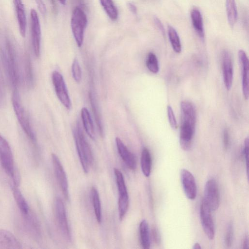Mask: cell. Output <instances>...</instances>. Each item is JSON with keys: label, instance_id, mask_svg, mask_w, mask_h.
<instances>
[{"label": "cell", "instance_id": "3957f363", "mask_svg": "<svg viewBox=\"0 0 249 249\" xmlns=\"http://www.w3.org/2000/svg\"><path fill=\"white\" fill-rule=\"evenodd\" d=\"M0 163L6 173L12 178L13 184L18 186L19 178L15 170L11 148L8 142L0 135Z\"/></svg>", "mask_w": 249, "mask_h": 249}, {"label": "cell", "instance_id": "7c38bea8", "mask_svg": "<svg viewBox=\"0 0 249 249\" xmlns=\"http://www.w3.org/2000/svg\"><path fill=\"white\" fill-rule=\"evenodd\" d=\"M53 164L56 178L62 194L66 199L69 198L68 182L67 176L61 163L55 154H52Z\"/></svg>", "mask_w": 249, "mask_h": 249}, {"label": "cell", "instance_id": "d590c367", "mask_svg": "<svg viewBox=\"0 0 249 249\" xmlns=\"http://www.w3.org/2000/svg\"><path fill=\"white\" fill-rule=\"evenodd\" d=\"M230 137L228 131L225 129L223 131V144L225 149H227L229 146Z\"/></svg>", "mask_w": 249, "mask_h": 249}, {"label": "cell", "instance_id": "4fadbf2b", "mask_svg": "<svg viewBox=\"0 0 249 249\" xmlns=\"http://www.w3.org/2000/svg\"><path fill=\"white\" fill-rule=\"evenodd\" d=\"M180 180L184 193L190 200L196 198L197 187L195 178L193 174L186 169H182L180 173Z\"/></svg>", "mask_w": 249, "mask_h": 249}, {"label": "cell", "instance_id": "e0dca14e", "mask_svg": "<svg viewBox=\"0 0 249 249\" xmlns=\"http://www.w3.org/2000/svg\"><path fill=\"white\" fill-rule=\"evenodd\" d=\"M0 248L9 249H19L21 245L15 236L10 231L0 230Z\"/></svg>", "mask_w": 249, "mask_h": 249}, {"label": "cell", "instance_id": "8992f818", "mask_svg": "<svg viewBox=\"0 0 249 249\" xmlns=\"http://www.w3.org/2000/svg\"><path fill=\"white\" fill-rule=\"evenodd\" d=\"M179 143L182 149H190L195 131L196 118L190 116H181Z\"/></svg>", "mask_w": 249, "mask_h": 249}, {"label": "cell", "instance_id": "5b68a950", "mask_svg": "<svg viewBox=\"0 0 249 249\" xmlns=\"http://www.w3.org/2000/svg\"><path fill=\"white\" fill-rule=\"evenodd\" d=\"M88 22L87 16L79 7H76L73 10L71 25L73 37L79 47H81L84 40V31Z\"/></svg>", "mask_w": 249, "mask_h": 249}, {"label": "cell", "instance_id": "f35d334b", "mask_svg": "<svg viewBox=\"0 0 249 249\" xmlns=\"http://www.w3.org/2000/svg\"><path fill=\"white\" fill-rule=\"evenodd\" d=\"M127 7L130 11L134 14H137V7L136 6L131 2L127 3Z\"/></svg>", "mask_w": 249, "mask_h": 249}, {"label": "cell", "instance_id": "4dcf8cb0", "mask_svg": "<svg viewBox=\"0 0 249 249\" xmlns=\"http://www.w3.org/2000/svg\"><path fill=\"white\" fill-rule=\"evenodd\" d=\"M72 77L77 83H79L82 79V71L79 62L77 58H74L71 65Z\"/></svg>", "mask_w": 249, "mask_h": 249}, {"label": "cell", "instance_id": "d6a6232c", "mask_svg": "<svg viewBox=\"0 0 249 249\" xmlns=\"http://www.w3.org/2000/svg\"><path fill=\"white\" fill-rule=\"evenodd\" d=\"M167 112L168 118V120L170 126L174 129L178 127L177 122L172 107L170 106H168L167 107Z\"/></svg>", "mask_w": 249, "mask_h": 249}, {"label": "cell", "instance_id": "484cf974", "mask_svg": "<svg viewBox=\"0 0 249 249\" xmlns=\"http://www.w3.org/2000/svg\"><path fill=\"white\" fill-rule=\"evenodd\" d=\"M168 34L173 50L177 53H180L181 51V45L177 32L173 27L169 26Z\"/></svg>", "mask_w": 249, "mask_h": 249}, {"label": "cell", "instance_id": "ba28073f", "mask_svg": "<svg viewBox=\"0 0 249 249\" xmlns=\"http://www.w3.org/2000/svg\"><path fill=\"white\" fill-rule=\"evenodd\" d=\"M203 199L212 211L218 209L220 203V194L218 185L215 179H210L206 182Z\"/></svg>", "mask_w": 249, "mask_h": 249}, {"label": "cell", "instance_id": "7a4b0ae2", "mask_svg": "<svg viewBox=\"0 0 249 249\" xmlns=\"http://www.w3.org/2000/svg\"><path fill=\"white\" fill-rule=\"evenodd\" d=\"M3 64L13 90L18 89L19 75L18 63L14 48L9 42H6L2 50Z\"/></svg>", "mask_w": 249, "mask_h": 249}, {"label": "cell", "instance_id": "1f68e13d", "mask_svg": "<svg viewBox=\"0 0 249 249\" xmlns=\"http://www.w3.org/2000/svg\"><path fill=\"white\" fill-rule=\"evenodd\" d=\"M233 225L232 223H230L228 225L225 236V245L228 247H231L232 245L233 240Z\"/></svg>", "mask_w": 249, "mask_h": 249}, {"label": "cell", "instance_id": "d4e9b609", "mask_svg": "<svg viewBox=\"0 0 249 249\" xmlns=\"http://www.w3.org/2000/svg\"><path fill=\"white\" fill-rule=\"evenodd\" d=\"M92 201L95 215L98 223L102 221V209L98 192L96 188L93 187L91 189Z\"/></svg>", "mask_w": 249, "mask_h": 249}, {"label": "cell", "instance_id": "44dd1931", "mask_svg": "<svg viewBox=\"0 0 249 249\" xmlns=\"http://www.w3.org/2000/svg\"><path fill=\"white\" fill-rule=\"evenodd\" d=\"M81 116L86 133L91 139L94 140L95 134L93 123L90 113L86 107H83L81 109Z\"/></svg>", "mask_w": 249, "mask_h": 249}, {"label": "cell", "instance_id": "9a60e30c", "mask_svg": "<svg viewBox=\"0 0 249 249\" xmlns=\"http://www.w3.org/2000/svg\"><path fill=\"white\" fill-rule=\"evenodd\" d=\"M223 81L228 90H230L233 80V64L231 56L229 52L224 51L222 53Z\"/></svg>", "mask_w": 249, "mask_h": 249}, {"label": "cell", "instance_id": "60d3db41", "mask_svg": "<svg viewBox=\"0 0 249 249\" xmlns=\"http://www.w3.org/2000/svg\"><path fill=\"white\" fill-rule=\"evenodd\" d=\"M193 249H201V247L200 245V244L198 243H196L193 247Z\"/></svg>", "mask_w": 249, "mask_h": 249}, {"label": "cell", "instance_id": "4316f807", "mask_svg": "<svg viewBox=\"0 0 249 249\" xmlns=\"http://www.w3.org/2000/svg\"><path fill=\"white\" fill-rule=\"evenodd\" d=\"M108 17L112 20H116L118 16L117 9L112 0H99Z\"/></svg>", "mask_w": 249, "mask_h": 249}, {"label": "cell", "instance_id": "e575fe53", "mask_svg": "<svg viewBox=\"0 0 249 249\" xmlns=\"http://www.w3.org/2000/svg\"><path fill=\"white\" fill-rule=\"evenodd\" d=\"M35 1L40 13L43 15H45L46 13V8L43 0H35Z\"/></svg>", "mask_w": 249, "mask_h": 249}, {"label": "cell", "instance_id": "f546056e", "mask_svg": "<svg viewBox=\"0 0 249 249\" xmlns=\"http://www.w3.org/2000/svg\"><path fill=\"white\" fill-rule=\"evenodd\" d=\"M128 195L119 196L118 199V211L120 220H122L125 216L128 209Z\"/></svg>", "mask_w": 249, "mask_h": 249}, {"label": "cell", "instance_id": "603a6c76", "mask_svg": "<svg viewBox=\"0 0 249 249\" xmlns=\"http://www.w3.org/2000/svg\"><path fill=\"white\" fill-rule=\"evenodd\" d=\"M140 237L141 245L144 249H149L150 240L148 224L146 220H142L139 226Z\"/></svg>", "mask_w": 249, "mask_h": 249}, {"label": "cell", "instance_id": "8fae6325", "mask_svg": "<svg viewBox=\"0 0 249 249\" xmlns=\"http://www.w3.org/2000/svg\"><path fill=\"white\" fill-rule=\"evenodd\" d=\"M55 211L57 223L63 236L67 240L71 238L67 218L66 212L62 200L57 197L55 201Z\"/></svg>", "mask_w": 249, "mask_h": 249}, {"label": "cell", "instance_id": "6da1fadb", "mask_svg": "<svg viewBox=\"0 0 249 249\" xmlns=\"http://www.w3.org/2000/svg\"><path fill=\"white\" fill-rule=\"evenodd\" d=\"M73 137L77 153L85 173L89 172L93 162V156L89 144L84 135L81 125L78 122L73 130Z\"/></svg>", "mask_w": 249, "mask_h": 249}, {"label": "cell", "instance_id": "5bb4252c", "mask_svg": "<svg viewBox=\"0 0 249 249\" xmlns=\"http://www.w3.org/2000/svg\"><path fill=\"white\" fill-rule=\"evenodd\" d=\"M238 58L242 73V91L245 99L249 98V59L244 50L238 52Z\"/></svg>", "mask_w": 249, "mask_h": 249}, {"label": "cell", "instance_id": "8d00e7d4", "mask_svg": "<svg viewBox=\"0 0 249 249\" xmlns=\"http://www.w3.org/2000/svg\"><path fill=\"white\" fill-rule=\"evenodd\" d=\"M152 235L155 242L157 244H159L161 241V237L160 233L156 228L154 227L153 228Z\"/></svg>", "mask_w": 249, "mask_h": 249}, {"label": "cell", "instance_id": "b9f144b4", "mask_svg": "<svg viewBox=\"0 0 249 249\" xmlns=\"http://www.w3.org/2000/svg\"><path fill=\"white\" fill-rule=\"evenodd\" d=\"M63 5H65L66 2V0H58Z\"/></svg>", "mask_w": 249, "mask_h": 249}, {"label": "cell", "instance_id": "cb8c5ba5", "mask_svg": "<svg viewBox=\"0 0 249 249\" xmlns=\"http://www.w3.org/2000/svg\"><path fill=\"white\" fill-rule=\"evenodd\" d=\"M226 8L228 23L233 27L237 19V10L235 0H226Z\"/></svg>", "mask_w": 249, "mask_h": 249}, {"label": "cell", "instance_id": "7402d4cb", "mask_svg": "<svg viewBox=\"0 0 249 249\" xmlns=\"http://www.w3.org/2000/svg\"><path fill=\"white\" fill-rule=\"evenodd\" d=\"M142 171L145 177H149L151 173L152 160L149 150L144 147L142 152L141 158Z\"/></svg>", "mask_w": 249, "mask_h": 249}, {"label": "cell", "instance_id": "ac0fdd59", "mask_svg": "<svg viewBox=\"0 0 249 249\" xmlns=\"http://www.w3.org/2000/svg\"><path fill=\"white\" fill-rule=\"evenodd\" d=\"M16 13L17 18L21 36L24 37L26 36L27 21L26 16L22 0H13Z\"/></svg>", "mask_w": 249, "mask_h": 249}, {"label": "cell", "instance_id": "ffe728a7", "mask_svg": "<svg viewBox=\"0 0 249 249\" xmlns=\"http://www.w3.org/2000/svg\"><path fill=\"white\" fill-rule=\"evenodd\" d=\"M12 192L16 204L23 215L30 213V209L27 201L24 197L18 186L13 185Z\"/></svg>", "mask_w": 249, "mask_h": 249}, {"label": "cell", "instance_id": "836d02e7", "mask_svg": "<svg viewBox=\"0 0 249 249\" xmlns=\"http://www.w3.org/2000/svg\"><path fill=\"white\" fill-rule=\"evenodd\" d=\"M243 155L246 164L247 175H248V155H249V139L246 138L244 140Z\"/></svg>", "mask_w": 249, "mask_h": 249}, {"label": "cell", "instance_id": "d6986e66", "mask_svg": "<svg viewBox=\"0 0 249 249\" xmlns=\"http://www.w3.org/2000/svg\"><path fill=\"white\" fill-rule=\"evenodd\" d=\"M191 17L195 30L201 39H204L205 36L204 26L202 15L199 10L196 8H194L191 12Z\"/></svg>", "mask_w": 249, "mask_h": 249}, {"label": "cell", "instance_id": "74e56055", "mask_svg": "<svg viewBox=\"0 0 249 249\" xmlns=\"http://www.w3.org/2000/svg\"><path fill=\"white\" fill-rule=\"evenodd\" d=\"M154 23L160 33L163 35H165V30L163 26V24L160 19L158 18L155 17L154 18Z\"/></svg>", "mask_w": 249, "mask_h": 249}, {"label": "cell", "instance_id": "2e32d148", "mask_svg": "<svg viewBox=\"0 0 249 249\" xmlns=\"http://www.w3.org/2000/svg\"><path fill=\"white\" fill-rule=\"evenodd\" d=\"M115 141L118 153L122 159L130 169L135 170L137 162L135 155L128 149L119 138L116 137Z\"/></svg>", "mask_w": 249, "mask_h": 249}, {"label": "cell", "instance_id": "52a82bcc", "mask_svg": "<svg viewBox=\"0 0 249 249\" xmlns=\"http://www.w3.org/2000/svg\"><path fill=\"white\" fill-rule=\"evenodd\" d=\"M52 79L58 99L67 109H70L71 102L63 76L58 71H54L52 73Z\"/></svg>", "mask_w": 249, "mask_h": 249}, {"label": "cell", "instance_id": "ab89813d", "mask_svg": "<svg viewBox=\"0 0 249 249\" xmlns=\"http://www.w3.org/2000/svg\"><path fill=\"white\" fill-rule=\"evenodd\" d=\"M248 245H249V240L248 236H245L244 237V240H243V249H248Z\"/></svg>", "mask_w": 249, "mask_h": 249}, {"label": "cell", "instance_id": "f1b7e54d", "mask_svg": "<svg viewBox=\"0 0 249 249\" xmlns=\"http://www.w3.org/2000/svg\"><path fill=\"white\" fill-rule=\"evenodd\" d=\"M146 65L150 71L153 73H157L159 71V62L156 55L152 52H150L147 57Z\"/></svg>", "mask_w": 249, "mask_h": 249}, {"label": "cell", "instance_id": "9c48e42d", "mask_svg": "<svg viewBox=\"0 0 249 249\" xmlns=\"http://www.w3.org/2000/svg\"><path fill=\"white\" fill-rule=\"evenodd\" d=\"M30 16L32 47L35 55L38 57L40 52L41 37L39 19L36 11L34 9L31 10Z\"/></svg>", "mask_w": 249, "mask_h": 249}, {"label": "cell", "instance_id": "30bf717a", "mask_svg": "<svg viewBox=\"0 0 249 249\" xmlns=\"http://www.w3.org/2000/svg\"><path fill=\"white\" fill-rule=\"evenodd\" d=\"M211 210L202 199L200 206V217L201 225L204 232L210 240L214 237L215 231Z\"/></svg>", "mask_w": 249, "mask_h": 249}, {"label": "cell", "instance_id": "83f0119b", "mask_svg": "<svg viewBox=\"0 0 249 249\" xmlns=\"http://www.w3.org/2000/svg\"><path fill=\"white\" fill-rule=\"evenodd\" d=\"M114 172L116 178L119 196L128 195L126 186L124 176L121 171L117 168H114Z\"/></svg>", "mask_w": 249, "mask_h": 249}, {"label": "cell", "instance_id": "277c9868", "mask_svg": "<svg viewBox=\"0 0 249 249\" xmlns=\"http://www.w3.org/2000/svg\"><path fill=\"white\" fill-rule=\"evenodd\" d=\"M12 102L17 119L24 133L33 142L36 141L34 131L31 125L27 113L23 107L18 89L13 90Z\"/></svg>", "mask_w": 249, "mask_h": 249}]
</instances>
